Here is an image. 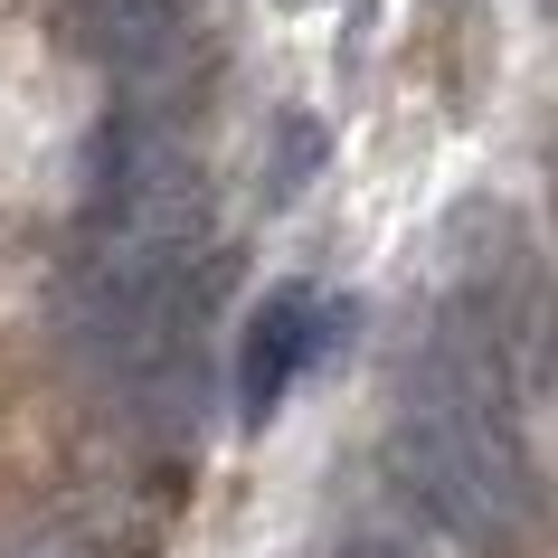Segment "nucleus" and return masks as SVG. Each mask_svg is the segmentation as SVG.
Listing matches in <instances>:
<instances>
[{"label": "nucleus", "mask_w": 558, "mask_h": 558, "mask_svg": "<svg viewBox=\"0 0 558 558\" xmlns=\"http://www.w3.org/2000/svg\"><path fill=\"white\" fill-rule=\"evenodd\" d=\"M511 341L483 313H454L416 341L398 416H388V483L416 501L464 558H521L539 521V473L511 426Z\"/></svg>", "instance_id": "f257e3e1"}, {"label": "nucleus", "mask_w": 558, "mask_h": 558, "mask_svg": "<svg viewBox=\"0 0 558 558\" xmlns=\"http://www.w3.org/2000/svg\"><path fill=\"white\" fill-rule=\"evenodd\" d=\"M86 218L95 236H199V161L171 123L114 114L86 161Z\"/></svg>", "instance_id": "f03ea898"}, {"label": "nucleus", "mask_w": 558, "mask_h": 558, "mask_svg": "<svg viewBox=\"0 0 558 558\" xmlns=\"http://www.w3.org/2000/svg\"><path fill=\"white\" fill-rule=\"evenodd\" d=\"M66 29L114 76H161V66H180V48L199 29V0H66Z\"/></svg>", "instance_id": "7ed1b4c3"}, {"label": "nucleus", "mask_w": 558, "mask_h": 558, "mask_svg": "<svg viewBox=\"0 0 558 558\" xmlns=\"http://www.w3.org/2000/svg\"><path fill=\"white\" fill-rule=\"evenodd\" d=\"M323 323H331V313L303 294V284L265 294L256 323H246V341H236V408H246V416H275V398L294 388V369L323 351Z\"/></svg>", "instance_id": "20e7f679"}, {"label": "nucleus", "mask_w": 558, "mask_h": 558, "mask_svg": "<svg viewBox=\"0 0 558 558\" xmlns=\"http://www.w3.org/2000/svg\"><path fill=\"white\" fill-rule=\"evenodd\" d=\"M323 161V123L313 114H284V151H275V190H294L303 171Z\"/></svg>", "instance_id": "39448f33"}, {"label": "nucleus", "mask_w": 558, "mask_h": 558, "mask_svg": "<svg viewBox=\"0 0 558 558\" xmlns=\"http://www.w3.org/2000/svg\"><path fill=\"white\" fill-rule=\"evenodd\" d=\"M331 558H416V549H408V539H388V530H360V539H341Z\"/></svg>", "instance_id": "423d86ee"}, {"label": "nucleus", "mask_w": 558, "mask_h": 558, "mask_svg": "<svg viewBox=\"0 0 558 558\" xmlns=\"http://www.w3.org/2000/svg\"><path fill=\"white\" fill-rule=\"evenodd\" d=\"M0 558H58V549H0Z\"/></svg>", "instance_id": "0eeeda50"}]
</instances>
